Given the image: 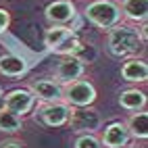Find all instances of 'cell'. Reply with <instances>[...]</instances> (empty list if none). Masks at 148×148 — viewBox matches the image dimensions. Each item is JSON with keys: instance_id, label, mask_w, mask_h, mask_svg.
<instances>
[{"instance_id": "1", "label": "cell", "mask_w": 148, "mask_h": 148, "mask_svg": "<svg viewBox=\"0 0 148 148\" xmlns=\"http://www.w3.org/2000/svg\"><path fill=\"white\" fill-rule=\"evenodd\" d=\"M146 44V25L117 23L106 34V50L117 58H134Z\"/></svg>"}, {"instance_id": "2", "label": "cell", "mask_w": 148, "mask_h": 148, "mask_svg": "<svg viewBox=\"0 0 148 148\" xmlns=\"http://www.w3.org/2000/svg\"><path fill=\"white\" fill-rule=\"evenodd\" d=\"M84 17L88 23L106 32L117 23H121V11L115 0H90L84 8Z\"/></svg>"}, {"instance_id": "3", "label": "cell", "mask_w": 148, "mask_h": 148, "mask_svg": "<svg viewBox=\"0 0 148 148\" xmlns=\"http://www.w3.org/2000/svg\"><path fill=\"white\" fill-rule=\"evenodd\" d=\"M63 102L69 108H84L96 102V88L88 79H77L69 86H63Z\"/></svg>"}, {"instance_id": "4", "label": "cell", "mask_w": 148, "mask_h": 148, "mask_svg": "<svg viewBox=\"0 0 148 148\" xmlns=\"http://www.w3.org/2000/svg\"><path fill=\"white\" fill-rule=\"evenodd\" d=\"M67 125H71V130L77 134H94L96 130H100L102 119L98 111H94L92 106L84 108H69V121Z\"/></svg>"}, {"instance_id": "5", "label": "cell", "mask_w": 148, "mask_h": 148, "mask_svg": "<svg viewBox=\"0 0 148 148\" xmlns=\"http://www.w3.org/2000/svg\"><path fill=\"white\" fill-rule=\"evenodd\" d=\"M44 17L50 25H61V27H71L77 19V6L73 0H52L44 8Z\"/></svg>"}, {"instance_id": "6", "label": "cell", "mask_w": 148, "mask_h": 148, "mask_svg": "<svg viewBox=\"0 0 148 148\" xmlns=\"http://www.w3.org/2000/svg\"><path fill=\"white\" fill-rule=\"evenodd\" d=\"M86 73V65L79 56H61V61L54 67V82L61 86H69L77 79H82Z\"/></svg>"}, {"instance_id": "7", "label": "cell", "mask_w": 148, "mask_h": 148, "mask_svg": "<svg viewBox=\"0 0 148 148\" xmlns=\"http://www.w3.org/2000/svg\"><path fill=\"white\" fill-rule=\"evenodd\" d=\"M34 106H36V96L32 94L29 88H15L8 94H4V108L21 119L34 111Z\"/></svg>"}, {"instance_id": "8", "label": "cell", "mask_w": 148, "mask_h": 148, "mask_svg": "<svg viewBox=\"0 0 148 148\" xmlns=\"http://www.w3.org/2000/svg\"><path fill=\"white\" fill-rule=\"evenodd\" d=\"M36 121H40L46 127H63L69 121V106L65 102L42 104L36 111Z\"/></svg>"}, {"instance_id": "9", "label": "cell", "mask_w": 148, "mask_h": 148, "mask_svg": "<svg viewBox=\"0 0 148 148\" xmlns=\"http://www.w3.org/2000/svg\"><path fill=\"white\" fill-rule=\"evenodd\" d=\"M29 90L42 104L63 102V86L54 79H36L29 84Z\"/></svg>"}, {"instance_id": "10", "label": "cell", "mask_w": 148, "mask_h": 148, "mask_svg": "<svg viewBox=\"0 0 148 148\" xmlns=\"http://www.w3.org/2000/svg\"><path fill=\"white\" fill-rule=\"evenodd\" d=\"M130 132L123 121H113L104 127L102 132V138H100V144L104 148H127L130 144Z\"/></svg>"}, {"instance_id": "11", "label": "cell", "mask_w": 148, "mask_h": 148, "mask_svg": "<svg viewBox=\"0 0 148 148\" xmlns=\"http://www.w3.org/2000/svg\"><path fill=\"white\" fill-rule=\"evenodd\" d=\"M121 19L132 25H146L148 19V0H121L119 4Z\"/></svg>"}, {"instance_id": "12", "label": "cell", "mask_w": 148, "mask_h": 148, "mask_svg": "<svg viewBox=\"0 0 148 148\" xmlns=\"http://www.w3.org/2000/svg\"><path fill=\"white\" fill-rule=\"evenodd\" d=\"M121 77L127 84H144L148 79V65L144 58H125V63L121 65Z\"/></svg>"}, {"instance_id": "13", "label": "cell", "mask_w": 148, "mask_h": 148, "mask_svg": "<svg viewBox=\"0 0 148 148\" xmlns=\"http://www.w3.org/2000/svg\"><path fill=\"white\" fill-rule=\"evenodd\" d=\"M27 71V63L23 56H17V54H0V73L4 77H21Z\"/></svg>"}, {"instance_id": "14", "label": "cell", "mask_w": 148, "mask_h": 148, "mask_svg": "<svg viewBox=\"0 0 148 148\" xmlns=\"http://www.w3.org/2000/svg\"><path fill=\"white\" fill-rule=\"evenodd\" d=\"M119 104L121 108L130 113H138V111H144L146 108V92L144 90H138V88H127L119 94Z\"/></svg>"}, {"instance_id": "15", "label": "cell", "mask_w": 148, "mask_h": 148, "mask_svg": "<svg viewBox=\"0 0 148 148\" xmlns=\"http://www.w3.org/2000/svg\"><path fill=\"white\" fill-rule=\"evenodd\" d=\"M125 127H127V132H130L132 140H146L148 138V113H146V108L134 113L130 119L125 121Z\"/></svg>"}, {"instance_id": "16", "label": "cell", "mask_w": 148, "mask_h": 148, "mask_svg": "<svg viewBox=\"0 0 148 148\" xmlns=\"http://www.w3.org/2000/svg\"><path fill=\"white\" fill-rule=\"evenodd\" d=\"M73 34L71 27H61V25H48V29L44 32V46L48 50H54V48L61 44L65 38H69Z\"/></svg>"}, {"instance_id": "17", "label": "cell", "mask_w": 148, "mask_h": 148, "mask_svg": "<svg viewBox=\"0 0 148 148\" xmlns=\"http://www.w3.org/2000/svg\"><path fill=\"white\" fill-rule=\"evenodd\" d=\"M21 130H23V119L21 117H17L15 113L2 108V111H0V132L2 134H17Z\"/></svg>"}, {"instance_id": "18", "label": "cell", "mask_w": 148, "mask_h": 148, "mask_svg": "<svg viewBox=\"0 0 148 148\" xmlns=\"http://www.w3.org/2000/svg\"><path fill=\"white\" fill-rule=\"evenodd\" d=\"M82 50V40L77 38V34L73 32L69 38H65V40L58 44L56 48H54V54H58V56H77V52Z\"/></svg>"}, {"instance_id": "19", "label": "cell", "mask_w": 148, "mask_h": 148, "mask_svg": "<svg viewBox=\"0 0 148 148\" xmlns=\"http://www.w3.org/2000/svg\"><path fill=\"white\" fill-rule=\"evenodd\" d=\"M75 148H102V144L100 138H96L94 134H79L75 140Z\"/></svg>"}, {"instance_id": "20", "label": "cell", "mask_w": 148, "mask_h": 148, "mask_svg": "<svg viewBox=\"0 0 148 148\" xmlns=\"http://www.w3.org/2000/svg\"><path fill=\"white\" fill-rule=\"evenodd\" d=\"M8 27H11V13L0 6V34H4Z\"/></svg>"}, {"instance_id": "21", "label": "cell", "mask_w": 148, "mask_h": 148, "mask_svg": "<svg viewBox=\"0 0 148 148\" xmlns=\"http://www.w3.org/2000/svg\"><path fill=\"white\" fill-rule=\"evenodd\" d=\"M0 148H23V144L15 140H6V142H0Z\"/></svg>"}, {"instance_id": "22", "label": "cell", "mask_w": 148, "mask_h": 148, "mask_svg": "<svg viewBox=\"0 0 148 148\" xmlns=\"http://www.w3.org/2000/svg\"><path fill=\"white\" fill-rule=\"evenodd\" d=\"M2 108H4V94L0 92V111H2Z\"/></svg>"}]
</instances>
